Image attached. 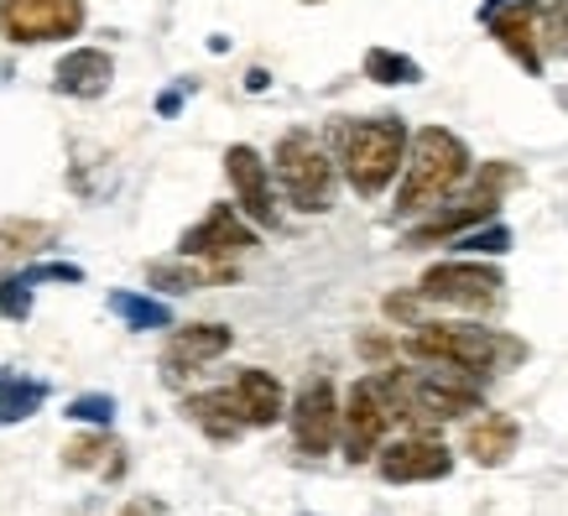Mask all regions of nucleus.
<instances>
[{"instance_id": "0eeeda50", "label": "nucleus", "mask_w": 568, "mask_h": 516, "mask_svg": "<svg viewBox=\"0 0 568 516\" xmlns=\"http://www.w3.org/2000/svg\"><path fill=\"white\" fill-rule=\"evenodd\" d=\"M500 297V272L480 266V261H444L428 266L417 282V303H448V308H469L480 313Z\"/></svg>"}, {"instance_id": "423d86ee", "label": "nucleus", "mask_w": 568, "mask_h": 516, "mask_svg": "<svg viewBox=\"0 0 568 516\" xmlns=\"http://www.w3.org/2000/svg\"><path fill=\"white\" fill-rule=\"evenodd\" d=\"M396 413H392V396H386V381L381 376H365L349 386V402L345 413H339V433H345V454L349 465H365V459H376L381 438L392 433Z\"/></svg>"}, {"instance_id": "c756f323", "label": "nucleus", "mask_w": 568, "mask_h": 516, "mask_svg": "<svg viewBox=\"0 0 568 516\" xmlns=\"http://www.w3.org/2000/svg\"><path fill=\"white\" fill-rule=\"evenodd\" d=\"M361 350L371 355V361H386V355H392V344H386V340H365Z\"/></svg>"}, {"instance_id": "aec40b11", "label": "nucleus", "mask_w": 568, "mask_h": 516, "mask_svg": "<svg viewBox=\"0 0 568 516\" xmlns=\"http://www.w3.org/2000/svg\"><path fill=\"white\" fill-rule=\"evenodd\" d=\"M48 402V386L17 371H0V423H27Z\"/></svg>"}, {"instance_id": "2eb2a0df", "label": "nucleus", "mask_w": 568, "mask_h": 516, "mask_svg": "<svg viewBox=\"0 0 568 516\" xmlns=\"http://www.w3.org/2000/svg\"><path fill=\"white\" fill-rule=\"evenodd\" d=\"M230 396H235V407H241L245 428H272L276 417L287 413V396H282V381H276L272 371H256V365L235 376Z\"/></svg>"}, {"instance_id": "ddd939ff", "label": "nucleus", "mask_w": 568, "mask_h": 516, "mask_svg": "<svg viewBox=\"0 0 568 516\" xmlns=\"http://www.w3.org/2000/svg\"><path fill=\"white\" fill-rule=\"evenodd\" d=\"M224 178H230V189H235V204H241L245 220L256 224H276V199H272V172L261 162L256 146H230L224 152Z\"/></svg>"}, {"instance_id": "5701e85b", "label": "nucleus", "mask_w": 568, "mask_h": 516, "mask_svg": "<svg viewBox=\"0 0 568 516\" xmlns=\"http://www.w3.org/2000/svg\"><path fill=\"white\" fill-rule=\"evenodd\" d=\"M365 79H376V84H417L423 69H417L413 58L392 52V48H371L365 52Z\"/></svg>"}, {"instance_id": "1a4fd4ad", "label": "nucleus", "mask_w": 568, "mask_h": 516, "mask_svg": "<svg viewBox=\"0 0 568 516\" xmlns=\"http://www.w3.org/2000/svg\"><path fill=\"white\" fill-rule=\"evenodd\" d=\"M376 454H381L376 469L386 485H423V480L454 475V454L438 438H423V433H413V438H402L392 448H376Z\"/></svg>"}, {"instance_id": "39448f33", "label": "nucleus", "mask_w": 568, "mask_h": 516, "mask_svg": "<svg viewBox=\"0 0 568 516\" xmlns=\"http://www.w3.org/2000/svg\"><path fill=\"white\" fill-rule=\"evenodd\" d=\"M272 172L293 209H303V214L334 209V162H328V152L308 131H287V136L276 141Z\"/></svg>"}, {"instance_id": "412c9836", "label": "nucleus", "mask_w": 568, "mask_h": 516, "mask_svg": "<svg viewBox=\"0 0 568 516\" xmlns=\"http://www.w3.org/2000/svg\"><path fill=\"white\" fill-rule=\"evenodd\" d=\"M48 241H52L48 224H37V220H6V224H0V261L32 256V251H42Z\"/></svg>"}, {"instance_id": "f03ea898", "label": "nucleus", "mask_w": 568, "mask_h": 516, "mask_svg": "<svg viewBox=\"0 0 568 516\" xmlns=\"http://www.w3.org/2000/svg\"><path fill=\"white\" fill-rule=\"evenodd\" d=\"M469 146L454 131L444 125H428V131H417L413 136V152H407V178H402V189H396V214L407 220V214H428L448 199V193L459 189L469 178Z\"/></svg>"}, {"instance_id": "6e6552de", "label": "nucleus", "mask_w": 568, "mask_h": 516, "mask_svg": "<svg viewBox=\"0 0 568 516\" xmlns=\"http://www.w3.org/2000/svg\"><path fill=\"white\" fill-rule=\"evenodd\" d=\"M0 27L11 42H63L84 27V0H0Z\"/></svg>"}, {"instance_id": "4be33fe9", "label": "nucleus", "mask_w": 568, "mask_h": 516, "mask_svg": "<svg viewBox=\"0 0 568 516\" xmlns=\"http://www.w3.org/2000/svg\"><path fill=\"white\" fill-rule=\"evenodd\" d=\"M110 308L121 313L131 328H168V324H173V308H168V303L141 297V293H115V297H110Z\"/></svg>"}, {"instance_id": "dca6fc26", "label": "nucleus", "mask_w": 568, "mask_h": 516, "mask_svg": "<svg viewBox=\"0 0 568 516\" xmlns=\"http://www.w3.org/2000/svg\"><path fill=\"white\" fill-rule=\"evenodd\" d=\"M517 444H521V428H517V417H506V413H480L465 428V454L485 469H500L517 454Z\"/></svg>"}, {"instance_id": "b1692460", "label": "nucleus", "mask_w": 568, "mask_h": 516, "mask_svg": "<svg viewBox=\"0 0 568 516\" xmlns=\"http://www.w3.org/2000/svg\"><path fill=\"white\" fill-rule=\"evenodd\" d=\"M537 52L568 58V0H558V6H537Z\"/></svg>"}, {"instance_id": "cd10ccee", "label": "nucleus", "mask_w": 568, "mask_h": 516, "mask_svg": "<svg viewBox=\"0 0 568 516\" xmlns=\"http://www.w3.org/2000/svg\"><path fill=\"white\" fill-rule=\"evenodd\" d=\"M0 313H6V318H27V313H32L27 282H0Z\"/></svg>"}, {"instance_id": "393cba45", "label": "nucleus", "mask_w": 568, "mask_h": 516, "mask_svg": "<svg viewBox=\"0 0 568 516\" xmlns=\"http://www.w3.org/2000/svg\"><path fill=\"white\" fill-rule=\"evenodd\" d=\"M104 454H115V444H110L104 433H89V438H73V444L63 448V465L69 469H94V465H104Z\"/></svg>"}, {"instance_id": "f8f14e48", "label": "nucleus", "mask_w": 568, "mask_h": 516, "mask_svg": "<svg viewBox=\"0 0 568 516\" xmlns=\"http://www.w3.org/2000/svg\"><path fill=\"white\" fill-rule=\"evenodd\" d=\"M480 21L500 37V48L511 52L527 73L542 69V52H537V0H485Z\"/></svg>"}, {"instance_id": "c85d7f7f", "label": "nucleus", "mask_w": 568, "mask_h": 516, "mask_svg": "<svg viewBox=\"0 0 568 516\" xmlns=\"http://www.w3.org/2000/svg\"><path fill=\"white\" fill-rule=\"evenodd\" d=\"M121 516H168V506H162L156 496H131L121 506Z\"/></svg>"}, {"instance_id": "a211bd4d", "label": "nucleus", "mask_w": 568, "mask_h": 516, "mask_svg": "<svg viewBox=\"0 0 568 516\" xmlns=\"http://www.w3.org/2000/svg\"><path fill=\"white\" fill-rule=\"evenodd\" d=\"M183 413H189V423H199L214 444H230V438H241L245 433V417H241V407H235V396L230 392L189 396V402H183Z\"/></svg>"}, {"instance_id": "f257e3e1", "label": "nucleus", "mask_w": 568, "mask_h": 516, "mask_svg": "<svg viewBox=\"0 0 568 516\" xmlns=\"http://www.w3.org/2000/svg\"><path fill=\"white\" fill-rule=\"evenodd\" d=\"M407 355L428 365H448V371H511L527 361V344L500 334V328H480V324H413L407 334Z\"/></svg>"}, {"instance_id": "f3484780", "label": "nucleus", "mask_w": 568, "mask_h": 516, "mask_svg": "<svg viewBox=\"0 0 568 516\" xmlns=\"http://www.w3.org/2000/svg\"><path fill=\"white\" fill-rule=\"evenodd\" d=\"M115 79V63H110V52L100 48H73L58 69H52V84L73 94V100H100L104 89Z\"/></svg>"}, {"instance_id": "bb28decb", "label": "nucleus", "mask_w": 568, "mask_h": 516, "mask_svg": "<svg viewBox=\"0 0 568 516\" xmlns=\"http://www.w3.org/2000/svg\"><path fill=\"white\" fill-rule=\"evenodd\" d=\"M459 245H465V251H475V256H500V251H506V245H511V230H506V224H496V230H485V235H459Z\"/></svg>"}, {"instance_id": "9d476101", "label": "nucleus", "mask_w": 568, "mask_h": 516, "mask_svg": "<svg viewBox=\"0 0 568 516\" xmlns=\"http://www.w3.org/2000/svg\"><path fill=\"white\" fill-rule=\"evenodd\" d=\"M334 438H339V396L318 376V381H308L293 402V444L318 459V454L334 448Z\"/></svg>"}, {"instance_id": "9b49d317", "label": "nucleus", "mask_w": 568, "mask_h": 516, "mask_svg": "<svg viewBox=\"0 0 568 516\" xmlns=\"http://www.w3.org/2000/svg\"><path fill=\"white\" fill-rule=\"evenodd\" d=\"M251 245H256V230L230 204H214L193 230H183V245H178V251H183V256H199V261H230V256H241V251H251Z\"/></svg>"}, {"instance_id": "4468645a", "label": "nucleus", "mask_w": 568, "mask_h": 516, "mask_svg": "<svg viewBox=\"0 0 568 516\" xmlns=\"http://www.w3.org/2000/svg\"><path fill=\"white\" fill-rule=\"evenodd\" d=\"M230 328L224 324H183L173 328V340H168V350H162V371H168V381H183V376H199L204 365H214L230 350Z\"/></svg>"}, {"instance_id": "20e7f679", "label": "nucleus", "mask_w": 568, "mask_h": 516, "mask_svg": "<svg viewBox=\"0 0 568 516\" xmlns=\"http://www.w3.org/2000/svg\"><path fill=\"white\" fill-rule=\"evenodd\" d=\"M339 162H345L349 189L376 199L396 178V168L407 162V125L396 115H376V121H355L339 131Z\"/></svg>"}, {"instance_id": "6ab92c4d", "label": "nucleus", "mask_w": 568, "mask_h": 516, "mask_svg": "<svg viewBox=\"0 0 568 516\" xmlns=\"http://www.w3.org/2000/svg\"><path fill=\"white\" fill-rule=\"evenodd\" d=\"M162 293H199V287H214V282H235V266L230 261H204V266H183V261H156L146 266Z\"/></svg>"}, {"instance_id": "a878e982", "label": "nucleus", "mask_w": 568, "mask_h": 516, "mask_svg": "<svg viewBox=\"0 0 568 516\" xmlns=\"http://www.w3.org/2000/svg\"><path fill=\"white\" fill-rule=\"evenodd\" d=\"M69 417H79V423H100V428H104V423L115 417V402H110V396H100V392H94V396H73Z\"/></svg>"}, {"instance_id": "7ed1b4c3", "label": "nucleus", "mask_w": 568, "mask_h": 516, "mask_svg": "<svg viewBox=\"0 0 568 516\" xmlns=\"http://www.w3.org/2000/svg\"><path fill=\"white\" fill-rule=\"evenodd\" d=\"M381 381L392 396V413L417 428H438L448 417L480 413V386L465 371H392Z\"/></svg>"}]
</instances>
